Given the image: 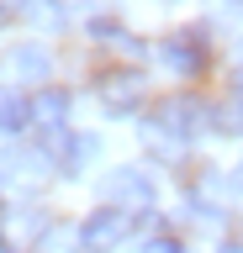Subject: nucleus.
<instances>
[{
  "instance_id": "17",
  "label": "nucleus",
  "mask_w": 243,
  "mask_h": 253,
  "mask_svg": "<svg viewBox=\"0 0 243 253\" xmlns=\"http://www.w3.org/2000/svg\"><path fill=\"white\" fill-rule=\"evenodd\" d=\"M169 5H175V0H169Z\"/></svg>"
},
{
  "instance_id": "8",
  "label": "nucleus",
  "mask_w": 243,
  "mask_h": 253,
  "mask_svg": "<svg viewBox=\"0 0 243 253\" xmlns=\"http://www.w3.org/2000/svg\"><path fill=\"white\" fill-rule=\"evenodd\" d=\"M27 122H32V100H21V95H0V137L27 132Z\"/></svg>"
},
{
  "instance_id": "12",
  "label": "nucleus",
  "mask_w": 243,
  "mask_h": 253,
  "mask_svg": "<svg viewBox=\"0 0 243 253\" xmlns=\"http://www.w3.org/2000/svg\"><path fill=\"white\" fill-rule=\"evenodd\" d=\"M143 253H185V243H180V237H148Z\"/></svg>"
},
{
  "instance_id": "6",
  "label": "nucleus",
  "mask_w": 243,
  "mask_h": 253,
  "mask_svg": "<svg viewBox=\"0 0 243 253\" xmlns=\"http://www.w3.org/2000/svg\"><path fill=\"white\" fill-rule=\"evenodd\" d=\"M69 100L64 90H37L32 95V122H37V132H53V126H64L69 122Z\"/></svg>"
},
{
  "instance_id": "3",
  "label": "nucleus",
  "mask_w": 243,
  "mask_h": 253,
  "mask_svg": "<svg viewBox=\"0 0 243 253\" xmlns=\"http://www.w3.org/2000/svg\"><path fill=\"white\" fill-rule=\"evenodd\" d=\"M159 63L169 69V74H180V79H195L201 69H206V27L169 32V37L159 42Z\"/></svg>"
},
{
  "instance_id": "4",
  "label": "nucleus",
  "mask_w": 243,
  "mask_h": 253,
  "mask_svg": "<svg viewBox=\"0 0 243 253\" xmlns=\"http://www.w3.org/2000/svg\"><path fill=\"white\" fill-rule=\"evenodd\" d=\"M100 106L111 111V116H132V111L143 106V90H148V79L143 69H111V74H100Z\"/></svg>"
},
{
  "instance_id": "11",
  "label": "nucleus",
  "mask_w": 243,
  "mask_h": 253,
  "mask_svg": "<svg viewBox=\"0 0 243 253\" xmlns=\"http://www.w3.org/2000/svg\"><path fill=\"white\" fill-rule=\"evenodd\" d=\"M211 126L222 137H243V100L233 95V106H211Z\"/></svg>"
},
{
  "instance_id": "14",
  "label": "nucleus",
  "mask_w": 243,
  "mask_h": 253,
  "mask_svg": "<svg viewBox=\"0 0 243 253\" xmlns=\"http://www.w3.org/2000/svg\"><path fill=\"white\" fill-rule=\"evenodd\" d=\"M222 253H243V243H222Z\"/></svg>"
},
{
  "instance_id": "1",
  "label": "nucleus",
  "mask_w": 243,
  "mask_h": 253,
  "mask_svg": "<svg viewBox=\"0 0 243 253\" xmlns=\"http://www.w3.org/2000/svg\"><path fill=\"white\" fill-rule=\"evenodd\" d=\"M206 126H211V106L206 100H195V95H169V100L143 122V137L153 142V148H164V142H169V148H185V142L201 137Z\"/></svg>"
},
{
  "instance_id": "15",
  "label": "nucleus",
  "mask_w": 243,
  "mask_h": 253,
  "mask_svg": "<svg viewBox=\"0 0 243 253\" xmlns=\"http://www.w3.org/2000/svg\"><path fill=\"white\" fill-rule=\"evenodd\" d=\"M238 195H243V164H238Z\"/></svg>"
},
{
  "instance_id": "7",
  "label": "nucleus",
  "mask_w": 243,
  "mask_h": 253,
  "mask_svg": "<svg viewBox=\"0 0 243 253\" xmlns=\"http://www.w3.org/2000/svg\"><path fill=\"white\" fill-rule=\"evenodd\" d=\"M96 153H100V137H96V132H85V137H80V132H69V142H64V158H58V164H64L69 174H80V169H85V164H90Z\"/></svg>"
},
{
  "instance_id": "9",
  "label": "nucleus",
  "mask_w": 243,
  "mask_h": 253,
  "mask_svg": "<svg viewBox=\"0 0 243 253\" xmlns=\"http://www.w3.org/2000/svg\"><path fill=\"white\" fill-rule=\"evenodd\" d=\"M48 69H53V63H48V53H43L37 42H32V47H16V74L27 79V84H43Z\"/></svg>"
},
{
  "instance_id": "2",
  "label": "nucleus",
  "mask_w": 243,
  "mask_h": 253,
  "mask_svg": "<svg viewBox=\"0 0 243 253\" xmlns=\"http://www.w3.org/2000/svg\"><path fill=\"white\" fill-rule=\"evenodd\" d=\"M132 232V211L122 206H100L80 221V253H116Z\"/></svg>"
},
{
  "instance_id": "10",
  "label": "nucleus",
  "mask_w": 243,
  "mask_h": 253,
  "mask_svg": "<svg viewBox=\"0 0 243 253\" xmlns=\"http://www.w3.org/2000/svg\"><path fill=\"white\" fill-rule=\"evenodd\" d=\"M21 16H27L32 27H48V32L64 27V11H58L53 0H21Z\"/></svg>"
},
{
  "instance_id": "16",
  "label": "nucleus",
  "mask_w": 243,
  "mask_h": 253,
  "mask_svg": "<svg viewBox=\"0 0 243 253\" xmlns=\"http://www.w3.org/2000/svg\"><path fill=\"white\" fill-rule=\"evenodd\" d=\"M0 27H5V11H0Z\"/></svg>"
},
{
  "instance_id": "13",
  "label": "nucleus",
  "mask_w": 243,
  "mask_h": 253,
  "mask_svg": "<svg viewBox=\"0 0 243 253\" xmlns=\"http://www.w3.org/2000/svg\"><path fill=\"white\" fill-rule=\"evenodd\" d=\"M233 95H238V100H243V63H238V69H233Z\"/></svg>"
},
{
  "instance_id": "5",
  "label": "nucleus",
  "mask_w": 243,
  "mask_h": 253,
  "mask_svg": "<svg viewBox=\"0 0 243 253\" xmlns=\"http://www.w3.org/2000/svg\"><path fill=\"white\" fill-rule=\"evenodd\" d=\"M106 206H122V211H153V179H148L138 164L111 169V179H106Z\"/></svg>"
}]
</instances>
